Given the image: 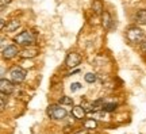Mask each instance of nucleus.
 <instances>
[{"mask_svg":"<svg viewBox=\"0 0 146 134\" xmlns=\"http://www.w3.org/2000/svg\"><path fill=\"white\" fill-rule=\"evenodd\" d=\"M102 25H103L106 30H111L112 29V18L110 15V12H107V11H104L102 14Z\"/></svg>","mask_w":146,"mask_h":134,"instance_id":"obj_8","label":"nucleus"},{"mask_svg":"<svg viewBox=\"0 0 146 134\" xmlns=\"http://www.w3.org/2000/svg\"><path fill=\"white\" fill-rule=\"evenodd\" d=\"M15 42L18 45H26V46H29V45H33L35 42V35L29 30L22 31L21 34H18L15 37Z\"/></svg>","mask_w":146,"mask_h":134,"instance_id":"obj_1","label":"nucleus"},{"mask_svg":"<svg viewBox=\"0 0 146 134\" xmlns=\"http://www.w3.org/2000/svg\"><path fill=\"white\" fill-rule=\"evenodd\" d=\"M36 56V50L35 49H25L23 52H21L22 58H31V57Z\"/></svg>","mask_w":146,"mask_h":134,"instance_id":"obj_12","label":"nucleus"},{"mask_svg":"<svg viewBox=\"0 0 146 134\" xmlns=\"http://www.w3.org/2000/svg\"><path fill=\"white\" fill-rule=\"evenodd\" d=\"M19 21H16V19H12V21L8 22V25H7V31L11 33V31H15L18 30V27H19Z\"/></svg>","mask_w":146,"mask_h":134,"instance_id":"obj_13","label":"nucleus"},{"mask_svg":"<svg viewBox=\"0 0 146 134\" xmlns=\"http://www.w3.org/2000/svg\"><path fill=\"white\" fill-rule=\"evenodd\" d=\"M80 62H81V56L76 52L69 53L68 56H66V58H65V64H66V67H69V68L78 67Z\"/></svg>","mask_w":146,"mask_h":134,"instance_id":"obj_5","label":"nucleus"},{"mask_svg":"<svg viewBox=\"0 0 146 134\" xmlns=\"http://www.w3.org/2000/svg\"><path fill=\"white\" fill-rule=\"evenodd\" d=\"M81 88H83V84H81V83H72V84H70V91H72V92H77L78 89H81Z\"/></svg>","mask_w":146,"mask_h":134,"instance_id":"obj_20","label":"nucleus"},{"mask_svg":"<svg viewBox=\"0 0 146 134\" xmlns=\"http://www.w3.org/2000/svg\"><path fill=\"white\" fill-rule=\"evenodd\" d=\"M92 10L95 11V14H102V11H103V3H102V0H94L92 1Z\"/></svg>","mask_w":146,"mask_h":134,"instance_id":"obj_11","label":"nucleus"},{"mask_svg":"<svg viewBox=\"0 0 146 134\" xmlns=\"http://www.w3.org/2000/svg\"><path fill=\"white\" fill-rule=\"evenodd\" d=\"M96 126H98V122H96L94 118L85 119V121H84V127H85V129H96Z\"/></svg>","mask_w":146,"mask_h":134,"instance_id":"obj_14","label":"nucleus"},{"mask_svg":"<svg viewBox=\"0 0 146 134\" xmlns=\"http://www.w3.org/2000/svg\"><path fill=\"white\" fill-rule=\"evenodd\" d=\"M80 72V71H78V69H76V71H72V72H70V75H76V73H78Z\"/></svg>","mask_w":146,"mask_h":134,"instance_id":"obj_27","label":"nucleus"},{"mask_svg":"<svg viewBox=\"0 0 146 134\" xmlns=\"http://www.w3.org/2000/svg\"><path fill=\"white\" fill-rule=\"evenodd\" d=\"M104 99L100 98L98 99V100H95L94 102V111H98V110H103V107H104Z\"/></svg>","mask_w":146,"mask_h":134,"instance_id":"obj_15","label":"nucleus"},{"mask_svg":"<svg viewBox=\"0 0 146 134\" xmlns=\"http://www.w3.org/2000/svg\"><path fill=\"white\" fill-rule=\"evenodd\" d=\"M66 110L58 104H50L47 107V115L49 118H53V119H64L66 117Z\"/></svg>","mask_w":146,"mask_h":134,"instance_id":"obj_2","label":"nucleus"},{"mask_svg":"<svg viewBox=\"0 0 146 134\" xmlns=\"http://www.w3.org/2000/svg\"><path fill=\"white\" fill-rule=\"evenodd\" d=\"M5 107V93H1V110Z\"/></svg>","mask_w":146,"mask_h":134,"instance_id":"obj_22","label":"nucleus"},{"mask_svg":"<svg viewBox=\"0 0 146 134\" xmlns=\"http://www.w3.org/2000/svg\"><path fill=\"white\" fill-rule=\"evenodd\" d=\"M10 76H11V80L18 84V83H22L25 79H26V71L21 67H15V68L11 69Z\"/></svg>","mask_w":146,"mask_h":134,"instance_id":"obj_4","label":"nucleus"},{"mask_svg":"<svg viewBox=\"0 0 146 134\" xmlns=\"http://www.w3.org/2000/svg\"><path fill=\"white\" fill-rule=\"evenodd\" d=\"M84 79H85V81H87V83L92 84V83L96 81V75H95V73H92V72H88V73H85Z\"/></svg>","mask_w":146,"mask_h":134,"instance_id":"obj_17","label":"nucleus"},{"mask_svg":"<svg viewBox=\"0 0 146 134\" xmlns=\"http://www.w3.org/2000/svg\"><path fill=\"white\" fill-rule=\"evenodd\" d=\"M18 53H21V52L18 50V47H16L15 45H8L7 47L3 49V58H5V60H11V58H14Z\"/></svg>","mask_w":146,"mask_h":134,"instance_id":"obj_6","label":"nucleus"},{"mask_svg":"<svg viewBox=\"0 0 146 134\" xmlns=\"http://www.w3.org/2000/svg\"><path fill=\"white\" fill-rule=\"evenodd\" d=\"M12 0H0V3H1V10H4L5 4H10Z\"/></svg>","mask_w":146,"mask_h":134,"instance_id":"obj_21","label":"nucleus"},{"mask_svg":"<svg viewBox=\"0 0 146 134\" xmlns=\"http://www.w3.org/2000/svg\"><path fill=\"white\" fill-rule=\"evenodd\" d=\"M141 50L142 52H146V38L141 42Z\"/></svg>","mask_w":146,"mask_h":134,"instance_id":"obj_23","label":"nucleus"},{"mask_svg":"<svg viewBox=\"0 0 146 134\" xmlns=\"http://www.w3.org/2000/svg\"><path fill=\"white\" fill-rule=\"evenodd\" d=\"M135 21L139 25H146V10H139L137 12Z\"/></svg>","mask_w":146,"mask_h":134,"instance_id":"obj_10","label":"nucleus"},{"mask_svg":"<svg viewBox=\"0 0 146 134\" xmlns=\"http://www.w3.org/2000/svg\"><path fill=\"white\" fill-rule=\"evenodd\" d=\"M60 104H62V106H73V99L70 96H62L60 99Z\"/></svg>","mask_w":146,"mask_h":134,"instance_id":"obj_16","label":"nucleus"},{"mask_svg":"<svg viewBox=\"0 0 146 134\" xmlns=\"http://www.w3.org/2000/svg\"><path fill=\"white\" fill-rule=\"evenodd\" d=\"M26 61H25V64H23V67H33V61H29L27 58H25Z\"/></svg>","mask_w":146,"mask_h":134,"instance_id":"obj_24","label":"nucleus"},{"mask_svg":"<svg viewBox=\"0 0 146 134\" xmlns=\"http://www.w3.org/2000/svg\"><path fill=\"white\" fill-rule=\"evenodd\" d=\"M81 106H83V108L87 111V113H92V111H94V103H89L87 100H83Z\"/></svg>","mask_w":146,"mask_h":134,"instance_id":"obj_19","label":"nucleus"},{"mask_svg":"<svg viewBox=\"0 0 146 134\" xmlns=\"http://www.w3.org/2000/svg\"><path fill=\"white\" fill-rule=\"evenodd\" d=\"M76 134H88V129H83V130H78Z\"/></svg>","mask_w":146,"mask_h":134,"instance_id":"obj_26","label":"nucleus"},{"mask_svg":"<svg viewBox=\"0 0 146 134\" xmlns=\"http://www.w3.org/2000/svg\"><path fill=\"white\" fill-rule=\"evenodd\" d=\"M4 27H5V21L4 19H0V29L4 30Z\"/></svg>","mask_w":146,"mask_h":134,"instance_id":"obj_25","label":"nucleus"},{"mask_svg":"<svg viewBox=\"0 0 146 134\" xmlns=\"http://www.w3.org/2000/svg\"><path fill=\"white\" fill-rule=\"evenodd\" d=\"M116 103H106L104 107H103V110H104L106 113H112V111H115L116 110Z\"/></svg>","mask_w":146,"mask_h":134,"instance_id":"obj_18","label":"nucleus"},{"mask_svg":"<svg viewBox=\"0 0 146 134\" xmlns=\"http://www.w3.org/2000/svg\"><path fill=\"white\" fill-rule=\"evenodd\" d=\"M126 38H127L130 42H133V43L142 42L143 41V31H142L139 27L133 26L126 31Z\"/></svg>","mask_w":146,"mask_h":134,"instance_id":"obj_3","label":"nucleus"},{"mask_svg":"<svg viewBox=\"0 0 146 134\" xmlns=\"http://www.w3.org/2000/svg\"><path fill=\"white\" fill-rule=\"evenodd\" d=\"M85 113L87 111L83 108V106H74L72 108V115H73V118H76V119H83L85 117Z\"/></svg>","mask_w":146,"mask_h":134,"instance_id":"obj_9","label":"nucleus"},{"mask_svg":"<svg viewBox=\"0 0 146 134\" xmlns=\"http://www.w3.org/2000/svg\"><path fill=\"white\" fill-rule=\"evenodd\" d=\"M14 81H10V80H7V79H1V81H0V91L1 93H5V95H10L14 91Z\"/></svg>","mask_w":146,"mask_h":134,"instance_id":"obj_7","label":"nucleus"}]
</instances>
